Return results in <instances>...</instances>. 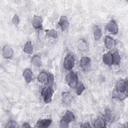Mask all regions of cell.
Returning <instances> with one entry per match:
<instances>
[{"label": "cell", "mask_w": 128, "mask_h": 128, "mask_svg": "<svg viewBox=\"0 0 128 128\" xmlns=\"http://www.w3.org/2000/svg\"><path fill=\"white\" fill-rule=\"evenodd\" d=\"M104 44L106 48L112 50L114 48L116 45V40L112 37L106 36L104 38Z\"/></svg>", "instance_id": "cell-11"}, {"label": "cell", "mask_w": 128, "mask_h": 128, "mask_svg": "<svg viewBox=\"0 0 128 128\" xmlns=\"http://www.w3.org/2000/svg\"><path fill=\"white\" fill-rule=\"evenodd\" d=\"M75 120V116L73 112L70 110H67L63 116L60 123L61 128H68V124Z\"/></svg>", "instance_id": "cell-2"}, {"label": "cell", "mask_w": 128, "mask_h": 128, "mask_svg": "<svg viewBox=\"0 0 128 128\" xmlns=\"http://www.w3.org/2000/svg\"><path fill=\"white\" fill-rule=\"evenodd\" d=\"M54 76L52 73H49L48 74V84L49 85V86H52L54 82Z\"/></svg>", "instance_id": "cell-26"}, {"label": "cell", "mask_w": 128, "mask_h": 128, "mask_svg": "<svg viewBox=\"0 0 128 128\" xmlns=\"http://www.w3.org/2000/svg\"><path fill=\"white\" fill-rule=\"evenodd\" d=\"M80 64L84 72H88L91 68V59L88 56H84L80 59Z\"/></svg>", "instance_id": "cell-6"}, {"label": "cell", "mask_w": 128, "mask_h": 128, "mask_svg": "<svg viewBox=\"0 0 128 128\" xmlns=\"http://www.w3.org/2000/svg\"><path fill=\"white\" fill-rule=\"evenodd\" d=\"M94 128H105L106 127V120L104 118L100 116L94 122Z\"/></svg>", "instance_id": "cell-17"}, {"label": "cell", "mask_w": 128, "mask_h": 128, "mask_svg": "<svg viewBox=\"0 0 128 128\" xmlns=\"http://www.w3.org/2000/svg\"><path fill=\"white\" fill-rule=\"evenodd\" d=\"M52 122V120L50 119H40L37 121L36 127L42 128H46L50 126Z\"/></svg>", "instance_id": "cell-10"}, {"label": "cell", "mask_w": 128, "mask_h": 128, "mask_svg": "<svg viewBox=\"0 0 128 128\" xmlns=\"http://www.w3.org/2000/svg\"><path fill=\"white\" fill-rule=\"evenodd\" d=\"M112 96L119 100H124L128 96V82L124 80H120L116 83V90Z\"/></svg>", "instance_id": "cell-1"}, {"label": "cell", "mask_w": 128, "mask_h": 128, "mask_svg": "<svg viewBox=\"0 0 128 128\" xmlns=\"http://www.w3.org/2000/svg\"><path fill=\"white\" fill-rule=\"evenodd\" d=\"M46 34L47 36L56 38L58 36V32L54 29L52 30H46Z\"/></svg>", "instance_id": "cell-24"}, {"label": "cell", "mask_w": 128, "mask_h": 128, "mask_svg": "<svg viewBox=\"0 0 128 128\" xmlns=\"http://www.w3.org/2000/svg\"><path fill=\"white\" fill-rule=\"evenodd\" d=\"M75 88H76V94L78 96L81 95L82 92L85 90V86L84 84L81 82H78Z\"/></svg>", "instance_id": "cell-22"}, {"label": "cell", "mask_w": 128, "mask_h": 128, "mask_svg": "<svg viewBox=\"0 0 128 128\" xmlns=\"http://www.w3.org/2000/svg\"><path fill=\"white\" fill-rule=\"evenodd\" d=\"M103 62L108 66H112L113 64L112 55L110 52H108L104 54L102 56Z\"/></svg>", "instance_id": "cell-12"}, {"label": "cell", "mask_w": 128, "mask_h": 128, "mask_svg": "<svg viewBox=\"0 0 128 128\" xmlns=\"http://www.w3.org/2000/svg\"><path fill=\"white\" fill-rule=\"evenodd\" d=\"M113 64L114 65H118L120 62V56L118 52H114L112 54Z\"/></svg>", "instance_id": "cell-23"}, {"label": "cell", "mask_w": 128, "mask_h": 128, "mask_svg": "<svg viewBox=\"0 0 128 128\" xmlns=\"http://www.w3.org/2000/svg\"><path fill=\"white\" fill-rule=\"evenodd\" d=\"M24 52L28 54H32L34 50V47L31 42H27L24 46Z\"/></svg>", "instance_id": "cell-19"}, {"label": "cell", "mask_w": 128, "mask_h": 128, "mask_svg": "<svg viewBox=\"0 0 128 128\" xmlns=\"http://www.w3.org/2000/svg\"><path fill=\"white\" fill-rule=\"evenodd\" d=\"M75 64L74 58L72 54L67 55L64 61V68L68 70H71L74 66Z\"/></svg>", "instance_id": "cell-5"}, {"label": "cell", "mask_w": 128, "mask_h": 128, "mask_svg": "<svg viewBox=\"0 0 128 128\" xmlns=\"http://www.w3.org/2000/svg\"><path fill=\"white\" fill-rule=\"evenodd\" d=\"M80 127L81 128H90L91 126L90 125V124L88 123H84V124H82L81 126H80Z\"/></svg>", "instance_id": "cell-29"}, {"label": "cell", "mask_w": 128, "mask_h": 128, "mask_svg": "<svg viewBox=\"0 0 128 128\" xmlns=\"http://www.w3.org/2000/svg\"><path fill=\"white\" fill-rule=\"evenodd\" d=\"M114 116L110 110L106 109L104 112V120L108 123L112 122L114 120Z\"/></svg>", "instance_id": "cell-18"}, {"label": "cell", "mask_w": 128, "mask_h": 128, "mask_svg": "<svg viewBox=\"0 0 128 128\" xmlns=\"http://www.w3.org/2000/svg\"><path fill=\"white\" fill-rule=\"evenodd\" d=\"M58 24L62 31L67 30L70 26V22L68 18L66 16H61L59 20Z\"/></svg>", "instance_id": "cell-8"}, {"label": "cell", "mask_w": 128, "mask_h": 128, "mask_svg": "<svg viewBox=\"0 0 128 128\" xmlns=\"http://www.w3.org/2000/svg\"><path fill=\"white\" fill-rule=\"evenodd\" d=\"M31 62L32 64L36 68L40 67L42 65V61L40 57L37 55H35L32 56L31 60Z\"/></svg>", "instance_id": "cell-21"}, {"label": "cell", "mask_w": 128, "mask_h": 128, "mask_svg": "<svg viewBox=\"0 0 128 128\" xmlns=\"http://www.w3.org/2000/svg\"><path fill=\"white\" fill-rule=\"evenodd\" d=\"M6 128H16L18 127L17 124L14 121H10L6 124Z\"/></svg>", "instance_id": "cell-28"}, {"label": "cell", "mask_w": 128, "mask_h": 128, "mask_svg": "<svg viewBox=\"0 0 128 128\" xmlns=\"http://www.w3.org/2000/svg\"><path fill=\"white\" fill-rule=\"evenodd\" d=\"M54 92V90L52 86H48L42 88L41 92V96L44 102L46 104H48L52 102Z\"/></svg>", "instance_id": "cell-3"}, {"label": "cell", "mask_w": 128, "mask_h": 128, "mask_svg": "<svg viewBox=\"0 0 128 128\" xmlns=\"http://www.w3.org/2000/svg\"><path fill=\"white\" fill-rule=\"evenodd\" d=\"M22 128H30L31 126L30 125V124H29L28 123L26 122V123H24V124H22Z\"/></svg>", "instance_id": "cell-30"}, {"label": "cell", "mask_w": 128, "mask_h": 128, "mask_svg": "<svg viewBox=\"0 0 128 128\" xmlns=\"http://www.w3.org/2000/svg\"><path fill=\"white\" fill-rule=\"evenodd\" d=\"M66 80L68 85L72 88H75L78 83L77 74L73 72H70L66 75Z\"/></svg>", "instance_id": "cell-4"}, {"label": "cell", "mask_w": 128, "mask_h": 128, "mask_svg": "<svg viewBox=\"0 0 128 128\" xmlns=\"http://www.w3.org/2000/svg\"><path fill=\"white\" fill-rule=\"evenodd\" d=\"M12 22L15 26H18L20 23V18L18 16L15 14L12 18Z\"/></svg>", "instance_id": "cell-27"}, {"label": "cell", "mask_w": 128, "mask_h": 128, "mask_svg": "<svg viewBox=\"0 0 128 128\" xmlns=\"http://www.w3.org/2000/svg\"><path fill=\"white\" fill-rule=\"evenodd\" d=\"M78 48L82 51H84L87 48V43L84 40H80L78 43Z\"/></svg>", "instance_id": "cell-25"}, {"label": "cell", "mask_w": 128, "mask_h": 128, "mask_svg": "<svg viewBox=\"0 0 128 128\" xmlns=\"http://www.w3.org/2000/svg\"><path fill=\"white\" fill-rule=\"evenodd\" d=\"M2 53L4 58H10L12 55V50L9 46L6 45L2 48Z\"/></svg>", "instance_id": "cell-14"}, {"label": "cell", "mask_w": 128, "mask_h": 128, "mask_svg": "<svg viewBox=\"0 0 128 128\" xmlns=\"http://www.w3.org/2000/svg\"><path fill=\"white\" fill-rule=\"evenodd\" d=\"M22 76L24 80L27 83L30 82L33 78V74L32 70L29 68H26L23 72Z\"/></svg>", "instance_id": "cell-13"}, {"label": "cell", "mask_w": 128, "mask_h": 128, "mask_svg": "<svg viewBox=\"0 0 128 128\" xmlns=\"http://www.w3.org/2000/svg\"><path fill=\"white\" fill-rule=\"evenodd\" d=\"M62 100L64 103L66 104H69L72 100V96L70 92H64L62 94Z\"/></svg>", "instance_id": "cell-20"}, {"label": "cell", "mask_w": 128, "mask_h": 128, "mask_svg": "<svg viewBox=\"0 0 128 128\" xmlns=\"http://www.w3.org/2000/svg\"><path fill=\"white\" fill-rule=\"evenodd\" d=\"M93 34L94 39L96 40H98L101 38L102 35V30L98 26H95L93 28Z\"/></svg>", "instance_id": "cell-16"}, {"label": "cell", "mask_w": 128, "mask_h": 128, "mask_svg": "<svg viewBox=\"0 0 128 128\" xmlns=\"http://www.w3.org/2000/svg\"><path fill=\"white\" fill-rule=\"evenodd\" d=\"M38 80L41 83H42L44 84H48V74H47L46 72H42L38 75Z\"/></svg>", "instance_id": "cell-15"}, {"label": "cell", "mask_w": 128, "mask_h": 128, "mask_svg": "<svg viewBox=\"0 0 128 128\" xmlns=\"http://www.w3.org/2000/svg\"><path fill=\"white\" fill-rule=\"evenodd\" d=\"M43 20L40 16H34L32 18V24L34 28L36 29H40L42 27Z\"/></svg>", "instance_id": "cell-9"}, {"label": "cell", "mask_w": 128, "mask_h": 128, "mask_svg": "<svg viewBox=\"0 0 128 128\" xmlns=\"http://www.w3.org/2000/svg\"><path fill=\"white\" fill-rule=\"evenodd\" d=\"M106 28L107 30L111 34H116L118 32V26L115 21L112 20L106 24Z\"/></svg>", "instance_id": "cell-7"}]
</instances>
